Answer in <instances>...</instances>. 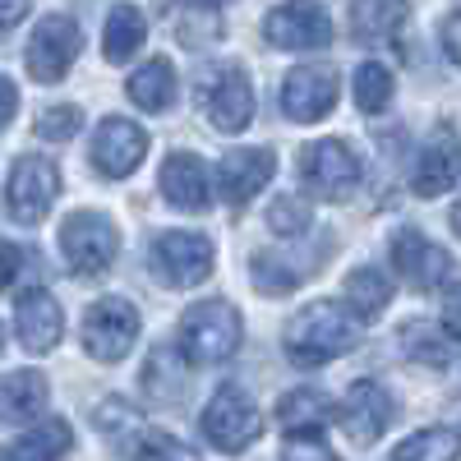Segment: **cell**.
Here are the masks:
<instances>
[{
	"label": "cell",
	"instance_id": "6da1fadb",
	"mask_svg": "<svg viewBox=\"0 0 461 461\" xmlns=\"http://www.w3.org/2000/svg\"><path fill=\"white\" fill-rule=\"evenodd\" d=\"M356 341H360V332L337 300H310L286 323V337H282L291 365H300V369H319L346 351H356Z\"/></svg>",
	"mask_w": 461,
	"mask_h": 461
},
{
	"label": "cell",
	"instance_id": "7a4b0ae2",
	"mask_svg": "<svg viewBox=\"0 0 461 461\" xmlns=\"http://www.w3.org/2000/svg\"><path fill=\"white\" fill-rule=\"evenodd\" d=\"M240 346V314L226 300H199L180 319V356L199 369L226 365Z\"/></svg>",
	"mask_w": 461,
	"mask_h": 461
},
{
	"label": "cell",
	"instance_id": "3957f363",
	"mask_svg": "<svg viewBox=\"0 0 461 461\" xmlns=\"http://www.w3.org/2000/svg\"><path fill=\"white\" fill-rule=\"evenodd\" d=\"M304 189H310L314 199H346L351 189L360 185L365 167L360 158L351 152V143H341V139H319L300 152V162H295Z\"/></svg>",
	"mask_w": 461,
	"mask_h": 461
},
{
	"label": "cell",
	"instance_id": "277c9868",
	"mask_svg": "<svg viewBox=\"0 0 461 461\" xmlns=\"http://www.w3.org/2000/svg\"><path fill=\"white\" fill-rule=\"evenodd\" d=\"M152 273L167 286H199L212 273V240L199 236V230H162L152 240Z\"/></svg>",
	"mask_w": 461,
	"mask_h": 461
},
{
	"label": "cell",
	"instance_id": "5b68a950",
	"mask_svg": "<svg viewBox=\"0 0 461 461\" xmlns=\"http://www.w3.org/2000/svg\"><path fill=\"white\" fill-rule=\"evenodd\" d=\"M60 249L69 258V267L79 277H102L115 263V249H121V236L102 212H69L60 226Z\"/></svg>",
	"mask_w": 461,
	"mask_h": 461
},
{
	"label": "cell",
	"instance_id": "8992f818",
	"mask_svg": "<svg viewBox=\"0 0 461 461\" xmlns=\"http://www.w3.org/2000/svg\"><path fill=\"white\" fill-rule=\"evenodd\" d=\"M258 429H263V415H258L254 397L245 388H236V383H226L203 411V438L221 452H245L258 438Z\"/></svg>",
	"mask_w": 461,
	"mask_h": 461
},
{
	"label": "cell",
	"instance_id": "52a82bcc",
	"mask_svg": "<svg viewBox=\"0 0 461 461\" xmlns=\"http://www.w3.org/2000/svg\"><path fill=\"white\" fill-rule=\"evenodd\" d=\"M199 102L208 111V121L212 130L221 134H240L249 130L254 121V88L245 79V69L240 65H217L203 74V84H199Z\"/></svg>",
	"mask_w": 461,
	"mask_h": 461
},
{
	"label": "cell",
	"instance_id": "ba28073f",
	"mask_svg": "<svg viewBox=\"0 0 461 461\" xmlns=\"http://www.w3.org/2000/svg\"><path fill=\"white\" fill-rule=\"evenodd\" d=\"M79 51H84L79 23L65 19V14H47L42 23L32 28V42H28L23 60H28V74L37 84H60L69 74V65L79 60Z\"/></svg>",
	"mask_w": 461,
	"mask_h": 461
},
{
	"label": "cell",
	"instance_id": "9c48e42d",
	"mask_svg": "<svg viewBox=\"0 0 461 461\" xmlns=\"http://www.w3.org/2000/svg\"><path fill=\"white\" fill-rule=\"evenodd\" d=\"M139 337V310L130 300L111 295V300H97L93 310L84 314V351L102 365H115L130 356V346Z\"/></svg>",
	"mask_w": 461,
	"mask_h": 461
},
{
	"label": "cell",
	"instance_id": "30bf717a",
	"mask_svg": "<svg viewBox=\"0 0 461 461\" xmlns=\"http://www.w3.org/2000/svg\"><path fill=\"white\" fill-rule=\"evenodd\" d=\"M60 194V171L56 162L47 158H19L14 171H10V189H5V203H10V217L23 221V226H37L51 203Z\"/></svg>",
	"mask_w": 461,
	"mask_h": 461
},
{
	"label": "cell",
	"instance_id": "8fae6325",
	"mask_svg": "<svg viewBox=\"0 0 461 461\" xmlns=\"http://www.w3.org/2000/svg\"><path fill=\"white\" fill-rule=\"evenodd\" d=\"M263 32L282 51H314L332 42V19L319 0H286L263 19Z\"/></svg>",
	"mask_w": 461,
	"mask_h": 461
},
{
	"label": "cell",
	"instance_id": "7c38bea8",
	"mask_svg": "<svg viewBox=\"0 0 461 461\" xmlns=\"http://www.w3.org/2000/svg\"><path fill=\"white\" fill-rule=\"evenodd\" d=\"M393 415H397L393 393L374 378H360V383H351V393L341 402V429L351 443H374V438L388 434Z\"/></svg>",
	"mask_w": 461,
	"mask_h": 461
},
{
	"label": "cell",
	"instance_id": "4fadbf2b",
	"mask_svg": "<svg viewBox=\"0 0 461 461\" xmlns=\"http://www.w3.org/2000/svg\"><path fill=\"white\" fill-rule=\"evenodd\" d=\"M393 263L415 291H434L452 273V254L443 245H434L425 230H415V226H406V230L393 236Z\"/></svg>",
	"mask_w": 461,
	"mask_h": 461
},
{
	"label": "cell",
	"instance_id": "5bb4252c",
	"mask_svg": "<svg viewBox=\"0 0 461 461\" xmlns=\"http://www.w3.org/2000/svg\"><path fill=\"white\" fill-rule=\"evenodd\" d=\"M143 152H148V134L134 121H121V115L102 121L97 134H93V167L111 180L134 176L143 167Z\"/></svg>",
	"mask_w": 461,
	"mask_h": 461
},
{
	"label": "cell",
	"instance_id": "9a60e30c",
	"mask_svg": "<svg viewBox=\"0 0 461 461\" xmlns=\"http://www.w3.org/2000/svg\"><path fill=\"white\" fill-rule=\"evenodd\" d=\"M337 102V74L328 65H300L286 74L282 84V111L291 121L310 125V121H323Z\"/></svg>",
	"mask_w": 461,
	"mask_h": 461
},
{
	"label": "cell",
	"instance_id": "2e32d148",
	"mask_svg": "<svg viewBox=\"0 0 461 461\" xmlns=\"http://www.w3.org/2000/svg\"><path fill=\"white\" fill-rule=\"evenodd\" d=\"M461 180V139L452 130H434V139L425 143L420 162L411 171V189L420 199H438Z\"/></svg>",
	"mask_w": 461,
	"mask_h": 461
},
{
	"label": "cell",
	"instance_id": "e0dca14e",
	"mask_svg": "<svg viewBox=\"0 0 461 461\" xmlns=\"http://www.w3.org/2000/svg\"><path fill=\"white\" fill-rule=\"evenodd\" d=\"M14 328H19V341L28 356H47L65 332V314H60L56 295L51 291H23L14 300Z\"/></svg>",
	"mask_w": 461,
	"mask_h": 461
},
{
	"label": "cell",
	"instance_id": "ac0fdd59",
	"mask_svg": "<svg viewBox=\"0 0 461 461\" xmlns=\"http://www.w3.org/2000/svg\"><path fill=\"white\" fill-rule=\"evenodd\" d=\"M277 158L267 148H240V152H226L221 167H217V185H221V199L226 203H249L258 189L273 180Z\"/></svg>",
	"mask_w": 461,
	"mask_h": 461
},
{
	"label": "cell",
	"instance_id": "d6986e66",
	"mask_svg": "<svg viewBox=\"0 0 461 461\" xmlns=\"http://www.w3.org/2000/svg\"><path fill=\"white\" fill-rule=\"evenodd\" d=\"M162 194L180 212H203L212 203V180H208L203 158H194V152H171L162 162Z\"/></svg>",
	"mask_w": 461,
	"mask_h": 461
},
{
	"label": "cell",
	"instance_id": "ffe728a7",
	"mask_svg": "<svg viewBox=\"0 0 461 461\" xmlns=\"http://www.w3.org/2000/svg\"><path fill=\"white\" fill-rule=\"evenodd\" d=\"M411 23L406 0H356L351 5V37L356 42H393V37Z\"/></svg>",
	"mask_w": 461,
	"mask_h": 461
},
{
	"label": "cell",
	"instance_id": "44dd1931",
	"mask_svg": "<svg viewBox=\"0 0 461 461\" xmlns=\"http://www.w3.org/2000/svg\"><path fill=\"white\" fill-rule=\"evenodd\" d=\"M332 420H337L332 397H323V393H314V388L286 393V397L277 402V425L286 429V438H291V434H323Z\"/></svg>",
	"mask_w": 461,
	"mask_h": 461
},
{
	"label": "cell",
	"instance_id": "7402d4cb",
	"mask_svg": "<svg viewBox=\"0 0 461 461\" xmlns=\"http://www.w3.org/2000/svg\"><path fill=\"white\" fill-rule=\"evenodd\" d=\"M47 406V378L32 374V369H19V374H5L0 378V425H19V420H37Z\"/></svg>",
	"mask_w": 461,
	"mask_h": 461
},
{
	"label": "cell",
	"instance_id": "603a6c76",
	"mask_svg": "<svg viewBox=\"0 0 461 461\" xmlns=\"http://www.w3.org/2000/svg\"><path fill=\"white\" fill-rule=\"evenodd\" d=\"M125 93H130L134 106H143V111H152V115L171 111V102H176V69H171V60H167V56H152L148 65H139V69L130 74Z\"/></svg>",
	"mask_w": 461,
	"mask_h": 461
},
{
	"label": "cell",
	"instance_id": "cb8c5ba5",
	"mask_svg": "<svg viewBox=\"0 0 461 461\" xmlns=\"http://www.w3.org/2000/svg\"><path fill=\"white\" fill-rule=\"evenodd\" d=\"M143 388L152 402H180L189 393V360L180 351H171V346L152 351L143 365Z\"/></svg>",
	"mask_w": 461,
	"mask_h": 461
},
{
	"label": "cell",
	"instance_id": "d4e9b609",
	"mask_svg": "<svg viewBox=\"0 0 461 461\" xmlns=\"http://www.w3.org/2000/svg\"><path fill=\"white\" fill-rule=\"evenodd\" d=\"M341 300L356 319H378L393 300V282H388V273H378V267H356L341 286Z\"/></svg>",
	"mask_w": 461,
	"mask_h": 461
},
{
	"label": "cell",
	"instance_id": "484cf974",
	"mask_svg": "<svg viewBox=\"0 0 461 461\" xmlns=\"http://www.w3.org/2000/svg\"><path fill=\"white\" fill-rule=\"evenodd\" d=\"M69 443H74V434H69L65 420H42V425L28 429L14 447L0 452V461H60L69 452Z\"/></svg>",
	"mask_w": 461,
	"mask_h": 461
},
{
	"label": "cell",
	"instance_id": "4316f807",
	"mask_svg": "<svg viewBox=\"0 0 461 461\" xmlns=\"http://www.w3.org/2000/svg\"><path fill=\"white\" fill-rule=\"evenodd\" d=\"M143 37H148V19L134 5H115L106 14V42H102V51H106V60L121 65V60H130L143 47Z\"/></svg>",
	"mask_w": 461,
	"mask_h": 461
},
{
	"label": "cell",
	"instance_id": "83f0119b",
	"mask_svg": "<svg viewBox=\"0 0 461 461\" xmlns=\"http://www.w3.org/2000/svg\"><path fill=\"white\" fill-rule=\"evenodd\" d=\"M461 456V434L456 429H420L402 447H393V461H456Z\"/></svg>",
	"mask_w": 461,
	"mask_h": 461
},
{
	"label": "cell",
	"instance_id": "f1b7e54d",
	"mask_svg": "<svg viewBox=\"0 0 461 461\" xmlns=\"http://www.w3.org/2000/svg\"><path fill=\"white\" fill-rule=\"evenodd\" d=\"M125 452H130L134 461H194V452H189L185 443H176V438L162 434V429H148V425H139V429L125 438Z\"/></svg>",
	"mask_w": 461,
	"mask_h": 461
},
{
	"label": "cell",
	"instance_id": "f546056e",
	"mask_svg": "<svg viewBox=\"0 0 461 461\" xmlns=\"http://www.w3.org/2000/svg\"><path fill=\"white\" fill-rule=\"evenodd\" d=\"M402 346H406V356H411V360L429 365V369H443V365L452 360L447 337H443L434 323H406V328H402Z\"/></svg>",
	"mask_w": 461,
	"mask_h": 461
},
{
	"label": "cell",
	"instance_id": "4dcf8cb0",
	"mask_svg": "<svg viewBox=\"0 0 461 461\" xmlns=\"http://www.w3.org/2000/svg\"><path fill=\"white\" fill-rule=\"evenodd\" d=\"M388 102H393V74L383 65H360L356 69V106L365 115H378V111H388Z\"/></svg>",
	"mask_w": 461,
	"mask_h": 461
},
{
	"label": "cell",
	"instance_id": "1f68e13d",
	"mask_svg": "<svg viewBox=\"0 0 461 461\" xmlns=\"http://www.w3.org/2000/svg\"><path fill=\"white\" fill-rule=\"evenodd\" d=\"M267 226H273L277 236H295V230L310 226V203L300 194H277L273 208H267Z\"/></svg>",
	"mask_w": 461,
	"mask_h": 461
},
{
	"label": "cell",
	"instance_id": "d6a6232c",
	"mask_svg": "<svg viewBox=\"0 0 461 461\" xmlns=\"http://www.w3.org/2000/svg\"><path fill=\"white\" fill-rule=\"evenodd\" d=\"M79 125H84V111L79 106H51V111L37 115V134L51 139V143L74 139V134H79Z\"/></svg>",
	"mask_w": 461,
	"mask_h": 461
},
{
	"label": "cell",
	"instance_id": "836d02e7",
	"mask_svg": "<svg viewBox=\"0 0 461 461\" xmlns=\"http://www.w3.org/2000/svg\"><path fill=\"white\" fill-rule=\"evenodd\" d=\"M217 37V14L212 5H189V14L180 19V42L185 47H208Z\"/></svg>",
	"mask_w": 461,
	"mask_h": 461
},
{
	"label": "cell",
	"instance_id": "e575fe53",
	"mask_svg": "<svg viewBox=\"0 0 461 461\" xmlns=\"http://www.w3.org/2000/svg\"><path fill=\"white\" fill-rule=\"evenodd\" d=\"M254 286L273 291V295H286V291L300 286V273H295V267H286L282 258H258L254 263Z\"/></svg>",
	"mask_w": 461,
	"mask_h": 461
},
{
	"label": "cell",
	"instance_id": "d590c367",
	"mask_svg": "<svg viewBox=\"0 0 461 461\" xmlns=\"http://www.w3.org/2000/svg\"><path fill=\"white\" fill-rule=\"evenodd\" d=\"M97 429L111 434V438H115V434L130 438V434L139 429V415H134L125 402H102V406H97Z\"/></svg>",
	"mask_w": 461,
	"mask_h": 461
},
{
	"label": "cell",
	"instance_id": "8d00e7d4",
	"mask_svg": "<svg viewBox=\"0 0 461 461\" xmlns=\"http://www.w3.org/2000/svg\"><path fill=\"white\" fill-rule=\"evenodd\" d=\"M282 461H337V452H328L319 434H291V443L282 447Z\"/></svg>",
	"mask_w": 461,
	"mask_h": 461
},
{
	"label": "cell",
	"instance_id": "74e56055",
	"mask_svg": "<svg viewBox=\"0 0 461 461\" xmlns=\"http://www.w3.org/2000/svg\"><path fill=\"white\" fill-rule=\"evenodd\" d=\"M23 249L19 245H10V240H0V291L5 286H14L19 282V273H23Z\"/></svg>",
	"mask_w": 461,
	"mask_h": 461
},
{
	"label": "cell",
	"instance_id": "f35d334b",
	"mask_svg": "<svg viewBox=\"0 0 461 461\" xmlns=\"http://www.w3.org/2000/svg\"><path fill=\"white\" fill-rule=\"evenodd\" d=\"M443 332H452L461 341V282L447 286V295H443Z\"/></svg>",
	"mask_w": 461,
	"mask_h": 461
},
{
	"label": "cell",
	"instance_id": "ab89813d",
	"mask_svg": "<svg viewBox=\"0 0 461 461\" xmlns=\"http://www.w3.org/2000/svg\"><path fill=\"white\" fill-rule=\"evenodd\" d=\"M14 111H19V88L10 79H0V130L14 121Z\"/></svg>",
	"mask_w": 461,
	"mask_h": 461
},
{
	"label": "cell",
	"instance_id": "60d3db41",
	"mask_svg": "<svg viewBox=\"0 0 461 461\" xmlns=\"http://www.w3.org/2000/svg\"><path fill=\"white\" fill-rule=\"evenodd\" d=\"M443 51H447L456 65H461V10H456V14L443 23Z\"/></svg>",
	"mask_w": 461,
	"mask_h": 461
},
{
	"label": "cell",
	"instance_id": "b9f144b4",
	"mask_svg": "<svg viewBox=\"0 0 461 461\" xmlns=\"http://www.w3.org/2000/svg\"><path fill=\"white\" fill-rule=\"evenodd\" d=\"M28 14V0H0V28H14Z\"/></svg>",
	"mask_w": 461,
	"mask_h": 461
},
{
	"label": "cell",
	"instance_id": "7bdbcfd3",
	"mask_svg": "<svg viewBox=\"0 0 461 461\" xmlns=\"http://www.w3.org/2000/svg\"><path fill=\"white\" fill-rule=\"evenodd\" d=\"M452 230L461 236V199H456V208H452Z\"/></svg>",
	"mask_w": 461,
	"mask_h": 461
},
{
	"label": "cell",
	"instance_id": "ee69618b",
	"mask_svg": "<svg viewBox=\"0 0 461 461\" xmlns=\"http://www.w3.org/2000/svg\"><path fill=\"white\" fill-rule=\"evenodd\" d=\"M194 5H212L217 10V5H226V0H194Z\"/></svg>",
	"mask_w": 461,
	"mask_h": 461
},
{
	"label": "cell",
	"instance_id": "f6af8a7d",
	"mask_svg": "<svg viewBox=\"0 0 461 461\" xmlns=\"http://www.w3.org/2000/svg\"><path fill=\"white\" fill-rule=\"evenodd\" d=\"M0 351H5V328H0Z\"/></svg>",
	"mask_w": 461,
	"mask_h": 461
}]
</instances>
